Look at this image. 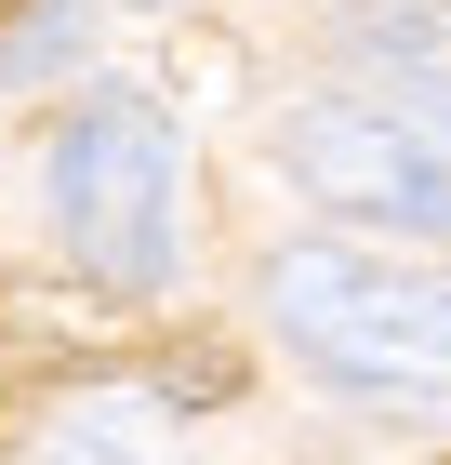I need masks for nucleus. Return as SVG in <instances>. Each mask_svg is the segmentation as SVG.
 Returning <instances> with one entry per match:
<instances>
[{"label": "nucleus", "instance_id": "nucleus-1", "mask_svg": "<svg viewBox=\"0 0 451 465\" xmlns=\"http://www.w3.org/2000/svg\"><path fill=\"white\" fill-rule=\"evenodd\" d=\"M266 320L346 399L451 426V266H412V252H372V240H292V252H266Z\"/></svg>", "mask_w": 451, "mask_h": 465}, {"label": "nucleus", "instance_id": "nucleus-2", "mask_svg": "<svg viewBox=\"0 0 451 465\" xmlns=\"http://www.w3.org/2000/svg\"><path fill=\"white\" fill-rule=\"evenodd\" d=\"M54 226L93 266L106 292H160L186 252V146L146 94H93V107L54 134Z\"/></svg>", "mask_w": 451, "mask_h": 465}, {"label": "nucleus", "instance_id": "nucleus-3", "mask_svg": "<svg viewBox=\"0 0 451 465\" xmlns=\"http://www.w3.org/2000/svg\"><path fill=\"white\" fill-rule=\"evenodd\" d=\"M279 173L306 186L319 213L385 226V240H451V107L412 94H319L279 134Z\"/></svg>", "mask_w": 451, "mask_h": 465}, {"label": "nucleus", "instance_id": "nucleus-4", "mask_svg": "<svg viewBox=\"0 0 451 465\" xmlns=\"http://www.w3.org/2000/svg\"><path fill=\"white\" fill-rule=\"evenodd\" d=\"M332 40H346L385 94L451 107V0H346V14H332Z\"/></svg>", "mask_w": 451, "mask_h": 465}, {"label": "nucleus", "instance_id": "nucleus-5", "mask_svg": "<svg viewBox=\"0 0 451 465\" xmlns=\"http://www.w3.org/2000/svg\"><path fill=\"white\" fill-rule=\"evenodd\" d=\"M160 399H173V412L200 399V412H212V399H240V359H226V346H173V359H160Z\"/></svg>", "mask_w": 451, "mask_h": 465}, {"label": "nucleus", "instance_id": "nucleus-6", "mask_svg": "<svg viewBox=\"0 0 451 465\" xmlns=\"http://www.w3.org/2000/svg\"><path fill=\"white\" fill-rule=\"evenodd\" d=\"M14 14H27V0H0V27H14Z\"/></svg>", "mask_w": 451, "mask_h": 465}]
</instances>
